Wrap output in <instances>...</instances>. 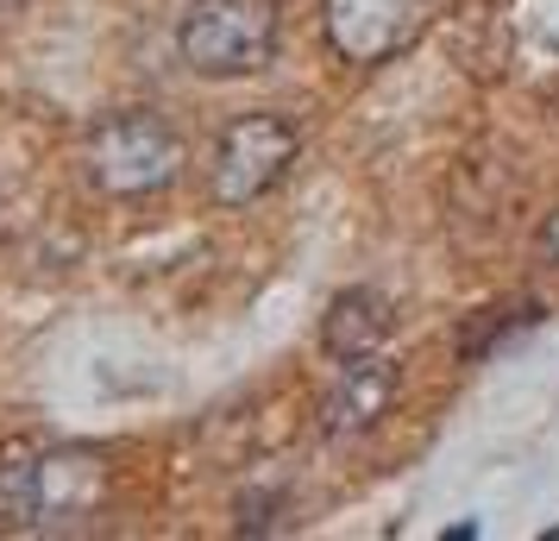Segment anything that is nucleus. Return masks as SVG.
Instances as JSON below:
<instances>
[{"mask_svg":"<svg viewBox=\"0 0 559 541\" xmlns=\"http://www.w3.org/2000/svg\"><path fill=\"white\" fill-rule=\"evenodd\" d=\"M182 164H189V145L157 107L107 114V120H95L88 145H82V177L107 202H152V196L182 183Z\"/></svg>","mask_w":559,"mask_h":541,"instance_id":"1","label":"nucleus"},{"mask_svg":"<svg viewBox=\"0 0 559 541\" xmlns=\"http://www.w3.org/2000/svg\"><path fill=\"white\" fill-rule=\"evenodd\" d=\"M102 485V472L88 454L45 447V440H0V536H38L63 529V516L88 510V491Z\"/></svg>","mask_w":559,"mask_h":541,"instance_id":"2","label":"nucleus"},{"mask_svg":"<svg viewBox=\"0 0 559 541\" xmlns=\"http://www.w3.org/2000/svg\"><path fill=\"white\" fill-rule=\"evenodd\" d=\"M283 38V7L277 0H189L177 20V51L182 63L207 82L258 77Z\"/></svg>","mask_w":559,"mask_h":541,"instance_id":"3","label":"nucleus"},{"mask_svg":"<svg viewBox=\"0 0 559 541\" xmlns=\"http://www.w3.org/2000/svg\"><path fill=\"white\" fill-rule=\"evenodd\" d=\"M296 157H302V127H296L289 114H271V107L239 114V120H227L221 139H214L207 196L221 208H252V202H264L271 189L289 183Z\"/></svg>","mask_w":559,"mask_h":541,"instance_id":"4","label":"nucleus"},{"mask_svg":"<svg viewBox=\"0 0 559 541\" xmlns=\"http://www.w3.org/2000/svg\"><path fill=\"white\" fill-rule=\"evenodd\" d=\"M433 26V0H321V32L340 63L378 70L421 45Z\"/></svg>","mask_w":559,"mask_h":541,"instance_id":"5","label":"nucleus"},{"mask_svg":"<svg viewBox=\"0 0 559 541\" xmlns=\"http://www.w3.org/2000/svg\"><path fill=\"white\" fill-rule=\"evenodd\" d=\"M396 390H403V365L390 360V353L346 360L340 365V378L328 385V397H321L314 422H321V435L328 440H358V435H371L383 415H390Z\"/></svg>","mask_w":559,"mask_h":541,"instance_id":"6","label":"nucleus"},{"mask_svg":"<svg viewBox=\"0 0 559 541\" xmlns=\"http://www.w3.org/2000/svg\"><path fill=\"white\" fill-rule=\"evenodd\" d=\"M390 334H396V303H390L378 284L340 290L328 303V315H321V353H328L333 365L371 360V353L390 346Z\"/></svg>","mask_w":559,"mask_h":541,"instance_id":"7","label":"nucleus"},{"mask_svg":"<svg viewBox=\"0 0 559 541\" xmlns=\"http://www.w3.org/2000/svg\"><path fill=\"white\" fill-rule=\"evenodd\" d=\"M540 309L534 303H503V309H478L465 328H459V360H484L497 340H509L515 328H534Z\"/></svg>","mask_w":559,"mask_h":541,"instance_id":"8","label":"nucleus"},{"mask_svg":"<svg viewBox=\"0 0 559 541\" xmlns=\"http://www.w3.org/2000/svg\"><path fill=\"white\" fill-rule=\"evenodd\" d=\"M283 510H289L283 491H246V497H239V536H277Z\"/></svg>","mask_w":559,"mask_h":541,"instance_id":"9","label":"nucleus"},{"mask_svg":"<svg viewBox=\"0 0 559 541\" xmlns=\"http://www.w3.org/2000/svg\"><path fill=\"white\" fill-rule=\"evenodd\" d=\"M534 264H547V271H559V208L534 227Z\"/></svg>","mask_w":559,"mask_h":541,"instance_id":"10","label":"nucleus"},{"mask_svg":"<svg viewBox=\"0 0 559 541\" xmlns=\"http://www.w3.org/2000/svg\"><path fill=\"white\" fill-rule=\"evenodd\" d=\"M547 541H559V529H547Z\"/></svg>","mask_w":559,"mask_h":541,"instance_id":"11","label":"nucleus"}]
</instances>
